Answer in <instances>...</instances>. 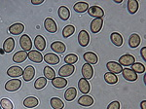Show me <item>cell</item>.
I'll return each instance as SVG.
<instances>
[{
    "label": "cell",
    "mask_w": 146,
    "mask_h": 109,
    "mask_svg": "<svg viewBox=\"0 0 146 109\" xmlns=\"http://www.w3.org/2000/svg\"><path fill=\"white\" fill-rule=\"evenodd\" d=\"M20 45L23 51L25 52H30L32 49V41L30 39V37L27 34L22 35V37L20 39Z\"/></svg>",
    "instance_id": "1"
},
{
    "label": "cell",
    "mask_w": 146,
    "mask_h": 109,
    "mask_svg": "<svg viewBox=\"0 0 146 109\" xmlns=\"http://www.w3.org/2000/svg\"><path fill=\"white\" fill-rule=\"evenodd\" d=\"M22 87V81L20 79H11L5 84V90L8 92H16Z\"/></svg>",
    "instance_id": "2"
},
{
    "label": "cell",
    "mask_w": 146,
    "mask_h": 109,
    "mask_svg": "<svg viewBox=\"0 0 146 109\" xmlns=\"http://www.w3.org/2000/svg\"><path fill=\"white\" fill-rule=\"evenodd\" d=\"M74 70H75V67L73 64H65L60 68L58 75H60V77H62V78L69 77L74 73Z\"/></svg>",
    "instance_id": "3"
},
{
    "label": "cell",
    "mask_w": 146,
    "mask_h": 109,
    "mask_svg": "<svg viewBox=\"0 0 146 109\" xmlns=\"http://www.w3.org/2000/svg\"><path fill=\"white\" fill-rule=\"evenodd\" d=\"M88 14L91 17H94L95 19H102V17L104 16V12L103 9L100 6H92L89 7L88 9Z\"/></svg>",
    "instance_id": "4"
},
{
    "label": "cell",
    "mask_w": 146,
    "mask_h": 109,
    "mask_svg": "<svg viewBox=\"0 0 146 109\" xmlns=\"http://www.w3.org/2000/svg\"><path fill=\"white\" fill-rule=\"evenodd\" d=\"M135 62V58L133 54H123L122 56H120L119 58V64H121L122 66H131V64Z\"/></svg>",
    "instance_id": "5"
},
{
    "label": "cell",
    "mask_w": 146,
    "mask_h": 109,
    "mask_svg": "<svg viewBox=\"0 0 146 109\" xmlns=\"http://www.w3.org/2000/svg\"><path fill=\"white\" fill-rule=\"evenodd\" d=\"M43 60L45 62L49 65H56L60 62V56H56L55 53H47L45 56H43Z\"/></svg>",
    "instance_id": "6"
},
{
    "label": "cell",
    "mask_w": 146,
    "mask_h": 109,
    "mask_svg": "<svg viewBox=\"0 0 146 109\" xmlns=\"http://www.w3.org/2000/svg\"><path fill=\"white\" fill-rule=\"evenodd\" d=\"M78 43L81 47H86L90 43V35L87 30H81L78 34Z\"/></svg>",
    "instance_id": "7"
},
{
    "label": "cell",
    "mask_w": 146,
    "mask_h": 109,
    "mask_svg": "<svg viewBox=\"0 0 146 109\" xmlns=\"http://www.w3.org/2000/svg\"><path fill=\"white\" fill-rule=\"evenodd\" d=\"M44 27H45V29L47 31L50 33H56V30H58L56 23L52 18H47L46 20L44 21Z\"/></svg>",
    "instance_id": "8"
},
{
    "label": "cell",
    "mask_w": 146,
    "mask_h": 109,
    "mask_svg": "<svg viewBox=\"0 0 146 109\" xmlns=\"http://www.w3.org/2000/svg\"><path fill=\"white\" fill-rule=\"evenodd\" d=\"M122 75H123L124 79H126L127 81L129 82H135L137 80V74L131 69V68H125L122 70Z\"/></svg>",
    "instance_id": "9"
},
{
    "label": "cell",
    "mask_w": 146,
    "mask_h": 109,
    "mask_svg": "<svg viewBox=\"0 0 146 109\" xmlns=\"http://www.w3.org/2000/svg\"><path fill=\"white\" fill-rule=\"evenodd\" d=\"M35 76V68L31 65H28L25 68L23 73V78L25 82H29Z\"/></svg>",
    "instance_id": "10"
},
{
    "label": "cell",
    "mask_w": 146,
    "mask_h": 109,
    "mask_svg": "<svg viewBox=\"0 0 146 109\" xmlns=\"http://www.w3.org/2000/svg\"><path fill=\"white\" fill-rule=\"evenodd\" d=\"M23 68L20 67V66H16V65L11 66V67L7 70V74L11 78H19V77L23 76Z\"/></svg>",
    "instance_id": "11"
},
{
    "label": "cell",
    "mask_w": 146,
    "mask_h": 109,
    "mask_svg": "<svg viewBox=\"0 0 146 109\" xmlns=\"http://www.w3.org/2000/svg\"><path fill=\"white\" fill-rule=\"evenodd\" d=\"M78 89H79V91L81 92V94H88L91 90L90 83L88 82V80L85 79V78H81L78 81Z\"/></svg>",
    "instance_id": "12"
},
{
    "label": "cell",
    "mask_w": 146,
    "mask_h": 109,
    "mask_svg": "<svg viewBox=\"0 0 146 109\" xmlns=\"http://www.w3.org/2000/svg\"><path fill=\"white\" fill-rule=\"evenodd\" d=\"M106 67L109 72L114 73V74H119L123 70V66L119 64L118 62H116V61H109V62H107Z\"/></svg>",
    "instance_id": "13"
},
{
    "label": "cell",
    "mask_w": 146,
    "mask_h": 109,
    "mask_svg": "<svg viewBox=\"0 0 146 109\" xmlns=\"http://www.w3.org/2000/svg\"><path fill=\"white\" fill-rule=\"evenodd\" d=\"M82 75H83V78H85L86 80L92 79L94 76V68L93 66L89 63H85V64L82 66Z\"/></svg>",
    "instance_id": "14"
},
{
    "label": "cell",
    "mask_w": 146,
    "mask_h": 109,
    "mask_svg": "<svg viewBox=\"0 0 146 109\" xmlns=\"http://www.w3.org/2000/svg\"><path fill=\"white\" fill-rule=\"evenodd\" d=\"M28 54V58L30 60V61H33L35 63H41L43 60V56L37 50H31Z\"/></svg>",
    "instance_id": "15"
},
{
    "label": "cell",
    "mask_w": 146,
    "mask_h": 109,
    "mask_svg": "<svg viewBox=\"0 0 146 109\" xmlns=\"http://www.w3.org/2000/svg\"><path fill=\"white\" fill-rule=\"evenodd\" d=\"M103 27V20L102 19H95L92 21L90 28L91 31L93 33H98L101 30V28Z\"/></svg>",
    "instance_id": "16"
},
{
    "label": "cell",
    "mask_w": 146,
    "mask_h": 109,
    "mask_svg": "<svg viewBox=\"0 0 146 109\" xmlns=\"http://www.w3.org/2000/svg\"><path fill=\"white\" fill-rule=\"evenodd\" d=\"M34 46L37 51L42 52L46 48V40L42 35H37L34 39Z\"/></svg>",
    "instance_id": "17"
},
{
    "label": "cell",
    "mask_w": 146,
    "mask_h": 109,
    "mask_svg": "<svg viewBox=\"0 0 146 109\" xmlns=\"http://www.w3.org/2000/svg\"><path fill=\"white\" fill-rule=\"evenodd\" d=\"M23 30H25V25H23L21 23H13L9 27V32L12 33L13 35H20L21 33L23 32Z\"/></svg>",
    "instance_id": "18"
},
{
    "label": "cell",
    "mask_w": 146,
    "mask_h": 109,
    "mask_svg": "<svg viewBox=\"0 0 146 109\" xmlns=\"http://www.w3.org/2000/svg\"><path fill=\"white\" fill-rule=\"evenodd\" d=\"M78 104H80L81 106H85V107H89V106H92L94 104V98H92L91 96H88V94H84V96H80L78 98Z\"/></svg>",
    "instance_id": "19"
},
{
    "label": "cell",
    "mask_w": 146,
    "mask_h": 109,
    "mask_svg": "<svg viewBox=\"0 0 146 109\" xmlns=\"http://www.w3.org/2000/svg\"><path fill=\"white\" fill-rule=\"evenodd\" d=\"M85 61H86V63H89V64H96L98 61V56L93 53V52H87V53L84 54L83 56Z\"/></svg>",
    "instance_id": "20"
},
{
    "label": "cell",
    "mask_w": 146,
    "mask_h": 109,
    "mask_svg": "<svg viewBox=\"0 0 146 109\" xmlns=\"http://www.w3.org/2000/svg\"><path fill=\"white\" fill-rule=\"evenodd\" d=\"M51 49L53 50L54 53L56 54H63L66 50V47L65 45L60 41H56L54 43L51 44Z\"/></svg>",
    "instance_id": "21"
},
{
    "label": "cell",
    "mask_w": 146,
    "mask_h": 109,
    "mask_svg": "<svg viewBox=\"0 0 146 109\" xmlns=\"http://www.w3.org/2000/svg\"><path fill=\"white\" fill-rule=\"evenodd\" d=\"M27 58H28V54L27 52L25 51H19L13 56V61L16 63H22Z\"/></svg>",
    "instance_id": "22"
},
{
    "label": "cell",
    "mask_w": 146,
    "mask_h": 109,
    "mask_svg": "<svg viewBox=\"0 0 146 109\" xmlns=\"http://www.w3.org/2000/svg\"><path fill=\"white\" fill-rule=\"evenodd\" d=\"M141 43V38L140 36L138 34H136V33H133V34H131V36L129 37V45L131 48H137L138 46L140 45Z\"/></svg>",
    "instance_id": "23"
},
{
    "label": "cell",
    "mask_w": 146,
    "mask_h": 109,
    "mask_svg": "<svg viewBox=\"0 0 146 109\" xmlns=\"http://www.w3.org/2000/svg\"><path fill=\"white\" fill-rule=\"evenodd\" d=\"M52 85L56 89H63L64 87H66L67 80L62 77H55L52 80Z\"/></svg>",
    "instance_id": "24"
},
{
    "label": "cell",
    "mask_w": 146,
    "mask_h": 109,
    "mask_svg": "<svg viewBox=\"0 0 146 109\" xmlns=\"http://www.w3.org/2000/svg\"><path fill=\"white\" fill-rule=\"evenodd\" d=\"M110 40H111L112 43L117 47H121L124 42L122 35L118 32H112L111 35H110Z\"/></svg>",
    "instance_id": "25"
},
{
    "label": "cell",
    "mask_w": 146,
    "mask_h": 109,
    "mask_svg": "<svg viewBox=\"0 0 146 109\" xmlns=\"http://www.w3.org/2000/svg\"><path fill=\"white\" fill-rule=\"evenodd\" d=\"M14 48H15V40L12 37H9L3 43V51L5 53H11L14 50Z\"/></svg>",
    "instance_id": "26"
},
{
    "label": "cell",
    "mask_w": 146,
    "mask_h": 109,
    "mask_svg": "<svg viewBox=\"0 0 146 109\" xmlns=\"http://www.w3.org/2000/svg\"><path fill=\"white\" fill-rule=\"evenodd\" d=\"M76 96H77V90H76V88H74V87L68 88L64 93V98H65V100H67V101L74 100Z\"/></svg>",
    "instance_id": "27"
},
{
    "label": "cell",
    "mask_w": 146,
    "mask_h": 109,
    "mask_svg": "<svg viewBox=\"0 0 146 109\" xmlns=\"http://www.w3.org/2000/svg\"><path fill=\"white\" fill-rule=\"evenodd\" d=\"M58 15L62 21H67L70 18V11L67 7L60 6L58 10Z\"/></svg>",
    "instance_id": "28"
},
{
    "label": "cell",
    "mask_w": 146,
    "mask_h": 109,
    "mask_svg": "<svg viewBox=\"0 0 146 109\" xmlns=\"http://www.w3.org/2000/svg\"><path fill=\"white\" fill-rule=\"evenodd\" d=\"M39 100L34 96H28L23 100V105L27 108H34L38 105Z\"/></svg>",
    "instance_id": "29"
},
{
    "label": "cell",
    "mask_w": 146,
    "mask_h": 109,
    "mask_svg": "<svg viewBox=\"0 0 146 109\" xmlns=\"http://www.w3.org/2000/svg\"><path fill=\"white\" fill-rule=\"evenodd\" d=\"M73 9H74L75 12H77V13H85L86 11H88L89 4L87 3V2H84V1L77 2V3L74 4Z\"/></svg>",
    "instance_id": "30"
},
{
    "label": "cell",
    "mask_w": 146,
    "mask_h": 109,
    "mask_svg": "<svg viewBox=\"0 0 146 109\" xmlns=\"http://www.w3.org/2000/svg\"><path fill=\"white\" fill-rule=\"evenodd\" d=\"M138 6H139L138 1H136V0H129L128 4H127V8H128L129 13L131 14V15L135 14L138 10Z\"/></svg>",
    "instance_id": "31"
},
{
    "label": "cell",
    "mask_w": 146,
    "mask_h": 109,
    "mask_svg": "<svg viewBox=\"0 0 146 109\" xmlns=\"http://www.w3.org/2000/svg\"><path fill=\"white\" fill-rule=\"evenodd\" d=\"M104 80L107 84L109 85H114L118 82V77L116 76V74L111 72H106L104 74Z\"/></svg>",
    "instance_id": "32"
},
{
    "label": "cell",
    "mask_w": 146,
    "mask_h": 109,
    "mask_svg": "<svg viewBox=\"0 0 146 109\" xmlns=\"http://www.w3.org/2000/svg\"><path fill=\"white\" fill-rule=\"evenodd\" d=\"M50 104H51V106L53 109H62L63 107H64V103H63V101L58 98H51Z\"/></svg>",
    "instance_id": "33"
},
{
    "label": "cell",
    "mask_w": 146,
    "mask_h": 109,
    "mask_svg": "<svg viewBox=\"0 0 146 109\" xmlns=\"http://www.w3.org/2000/svg\"><path fill=\"white\" fill-rule=\"evenodd\" d=\"M43 74H44V77L46 78L47 80H53L54 78L56 77V72L51 66H45L44 67V70H43Z\"/></svg>",
    "instance_id": "34"
},
{
    "label": "cell",
    "mask_w": 146,
    "mask_h": 109,
    "mask_svg": "<svg viewBox=\"0 0 146 109\" xmlns=\"http://www.w3.org/2000/svg\"><path fill=\"white\" fill-rule=\"evenodd\" d=\"M47 85V79L45 77H39L36 81L34 82V88L36 90H42L46 87Z\"/></svg>",
    "instance_id": "35"
},
{
    "label": "cell",
    "mask_w": 146,
    "mask_h": 109,
    "mask_svg": "<svg viewBox=\"0 0 146 109\" xmlns=\"http://www.w3.org/2000/svg\"><path fill=\"white\" fill-rule=\"evenodd\" d=\"M74 32H75V27H73L72 25H68L62 29V36L64 37V38H68V37L71 36Z\"/></svg>",
    "instance_id": "36"
},
{
    "label": "cell",
    "mask_w": 146,
    "mask_h": 109,
    "mask_svg": "<svg viewBox=\"0 0 146 109\" xmlns=\"http://www.w3.org/2000/svg\"><path fill=\"white\" fill-rule=\"evenodd\" d=\"M131 69L137 74V73H144L145 72V66L143 63H140V62H135L133 64L131 65Z\"/></svg>",
    "instance_id": "37"
},
{
    "label": "cell",
    "mask_w": 146,
    "mask_h": 109,
    "mask_svg": "<svg viewBox=\"0 0 146 109\" xmlns=\"http://www.w3.org/2000/svg\"><path fill=\"white\" fill-rule=\"evenodd\" d=\"M78 61V56L75 54H68L64 58V62L66 64H74Z\"/></svg>",
    "instance_id": "38"
},
{
    "label": "cell",
    "mask_w": 146,
    "mask_h": 109,
    "mask_svg": "<svg viewBox=\"0 0 146 109\" xmlns=\"http://www.w3.org/2000/svg\"><path fill=\"white\" fill-rule=\"evenodd\" d=\"M0 106L3 109H13L14 105L8 98H2L0 100Z\"/></svg>",
    "instance_id": "39"
},
{
    "label": "cell",
    "mask_w": 146,
    "mask_h": 109,
    "mask_svg": "<svg viewBox=\"0 0 146 109\" xmlns=\"http://www.w3.org/2000/svg\"><path fill=\"white\" fill-rule=\"evenodd\" d=\"M107 109H120V102L118 100H114L108 104Z\"/></svg>",
    "instance_id": "40"
},
{
    "label": "cell",
    "mask_w": 146,
    "mask_h": 109,
    "mask_svg": "<svg viewBox=\"0 0 146 109\" xmlns=\"http://www.w3.org/2000/svg\"><path fill=\"white\" fill-rule=\"evenodd\" d=\"M140 54H141V56H142L143 60H146V47H143L142 49H141L140 51Z\"/></svg>",
    "instance_id": "41"
},
{
    "label": "cell",
    "mask_w": 146,
    "mask_h": 109,
    "mask_svg": "<svg viewBox=\"0 0 146 109\" xmlns=\"http://www.w3.org/2000/svg\"><path fill=\"white\" fill-rule=\"evenodd\" d=\"M44 0H31V4H33V5H41V4H43Z\"/></svg>",
    "instance_id": "42"
},
{
    "label": "cell",
    "mask_w": 146,
    "mask_h": 109,
    "mask_svg": "<svg viewBox=\"0 0 146 109\" xmlns=\"http://www.w3.org/2000/svg\"><path fill=\"white\" fill-rule=\"evenodd\" d=\"M140 107L141 109H146V100H143L142 102L140 103Z\"/></svg>",
    "instance_id": "43"
},
{
    "label": "cell",
    "mask_w": 146,
    "mask_h": 109,
    "mask_svg": "<svg viewBox=\"0 0 146 109\" xmlns=\"http://www.w3.org/2000/svg\"><path fill=\"white\" fill-rule=\"evenodd\" d=\"M122 1H123V0H114L115 3H118V4H119V3H121Z\"/></svg>",
    "instance_id": "44"
},
{
    "label": "cell",
    "mask_w": 146,
    "mask_h": 109,
    "mask_svg": "<svg viewBox=\"0 0 146 109\" xmlns=\"http://www.w3.org/2000/svg\"><path fill=\"white\" fill-rule=\"evenodd\" d=\"M0 109H2V107H1V106H0Z\"/></svg>",
    "instance_id": "45"
}]
</instances>
